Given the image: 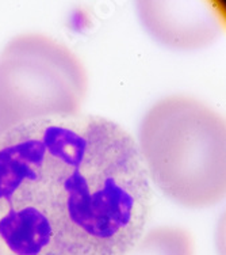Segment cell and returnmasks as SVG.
Instances as JSON below:
<instances>
[{"instance_id":"obj_2","label":"cell","mask_w":226,"mask_h":255,"mask_svg":"<svg viewBox=\"0 0 226 255\" xmlns=\"http://www.w3.org/2000/svg\"><path fill=\"white\" fill-rule=\"evenodd\" d=\"M137 148L148 179L184 208L217 205L226 193V121L192 95L173 94L148 109Z\"/></svg>"},{"instance_id":"obj_6","label":"cell","mask_w":226,"mask_h":255,"mask_svg":"<svg viewBox=\"0 0 226 255\" xmlns=\"http://www.w3.org/2000/svg\"><path fill=\"white\" fill-rule=\"evenodd\" d=\"M0 255H7V253L4 251V249H3V246L0 245Z\"/></svg>"},{"instance_id":"obj_3","label":"cell","mask_w":226,"mask_h":255,"mask_svg":"<svg viewBox=\"0 0 226 255\" xmlns=\"http://www.w3.org/2000/svg\"><path fill=\"white\" fill-rule=\"evenodd\" d=\"M89 79L77 54L44 33H20L0 52V134L34 120L81 113Z\"/></svg>"},{"instance_id":"obj_4","label":"cell","mask_w":226,"mask_h":255,"mask_svg":"<svg viewBox=\"0 0 226 255\" xmlns=\"http://www.w3.org/2000/svg\"><path fill=\"white\" fill-rule=\"evenodd\" d=\"M205 0H140L136 3L144 29L175 50L207 48L224 34V11Z\"/></svg>"},{"instance_id":"obj_1","label":"cell","mask_w":226,"mask_h":255,"mask_svg":"<svg viewBox=\"0 0 226 255\" xmlns=\"http://www.w3.org/2000/svg\"><path fill=\"white\" fill-rule=\"evenodd\" d=\"M152 212L137 140L113 120L42 118L0 134L7 255H125Z\"/></svg>"},{"instance_id":"obj_5","label":"cell","mask_w":226,"mask_h":255,"mask_svg":"<svg viewBox=\"0 0 226 255\" xmlns=\"http://www.w3.org/2000/svg\"><path fill=\"white\" fill-rule=\"evenodd\" d=\"M125 255H195V239L182 227H156L145 231Z\"/></svg>"}]
</instances>
